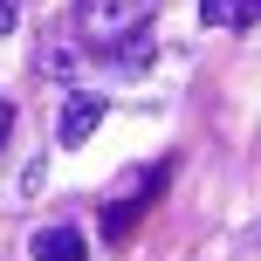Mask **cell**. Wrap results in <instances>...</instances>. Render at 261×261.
Segmentation results:
<instances>
[{"label":"cell","instance_id":"3957f363","mask_svg":"<svg viewBox=\"0 0 261 261\" xmlns=\"http://www.w3.org/2000/svg\"><path fill=\"white\" fill-rule=\"evenodd\" d=\"M28 254L35 261H90V241H83V227H41V234H28Z\"/></svg>","mask_w":261,"mask_h":261},{"label":"cell","instance_id":"6da1fadb","mask_svg":"<svg viewBox=\"0 0 261 261\" xmlns=\"http://www.w3.org/2000/svg\"><path fill=\"white\" fill-rule=\"evenodd\" d=\"M151 14H158V0H76L69 28H76V41H90V48L138 55V48H144V28H151Z\"/></svg>","mask_w":261,"mask_h":261},{"label":"cell","instance_id":"277c9868","mask_svg":"<svg viewBox=\"0 0 261 261\" xmlns=\"http://www.w3.org/2000/svg\"><path fill=\"white\" fill-rule=\"evenodd\" d=\"M199 21L227 28V35H248V28L261 21V0H199Z\"/></svg>","mask_w":261,"mask_h":261},{"label":"cell","instance_id":"7a4b0ae2","mask_svg":"<svg viewBox=\"0 0 261 261\" xmlns=\"http://www.w3.org/2000/svg\"><path fill=\"white\" fill-rule=\"evenodd\" d=\"M103 124V96H90V90H69V103H62V117H55V138L62 144H90V130Z\"/></svg>","mask_w":261,"mask_h":261},{"label":"cell","instance_id":"5b68a950","mask_svg":"<svg viewBox=\"0 0 261 261\" xmlns=\"http://www.w3.org/2000/svg\"><path fill=\"white\" fill-rule=\"evenodd\" d=\"M14 21H21V0H0V35H7Z\"/></svg>","mask_w":261,"mask_h":261}]
</instances>
